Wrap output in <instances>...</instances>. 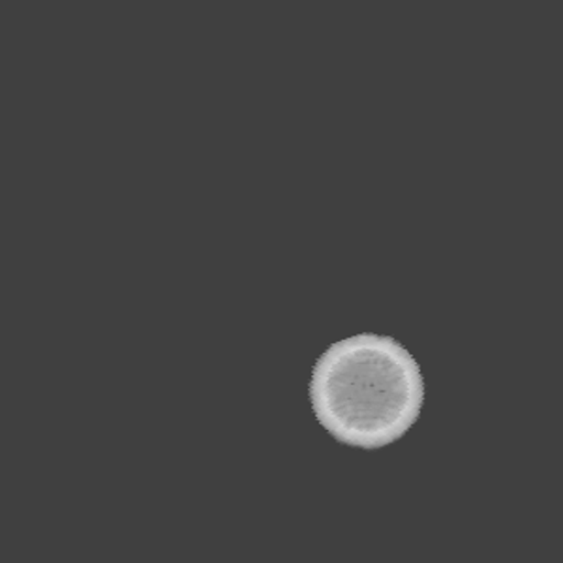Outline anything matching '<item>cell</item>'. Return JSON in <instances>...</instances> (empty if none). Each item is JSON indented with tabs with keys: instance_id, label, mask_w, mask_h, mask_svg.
<instances>
[{
	"instance_id": "cell-1",
	"label": "cell",
	"mask_w": 563,
	"mask_h": 563,
	"mask_svg": "<svg viewBox=\"0 0 563 563\" xmlns=\"http://www.w3.org/2000/svg\"><path fill=\"white\" fill-rule=\"evenodd\" d=\"M310 402L321 427L340 443L387 448L421 416L424 379L400 342L357 334L340 340L318 358Z\"/></svg>"
}]
</instances>
